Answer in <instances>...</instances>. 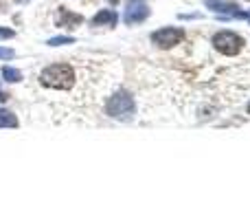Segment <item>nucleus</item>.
<instances>
[{"instance_id":"9d476101","label":"nucleus","mask_w":250,"mask_h":220,"mask_svg":"<svg viewBox=\"0 0 250 220\" xmlns=\"http://www.w3.org/2000/svg\"><path fill=\"white\" fill-rule=\"evenodd\" d=\"M0 128H18V119L11 110L0 108Z\"/></svg>"},{"instance_id":"7ed1b4c3","label":"nucleus","mask_w":250,"mask_h":220,"mask_svg":"<svg viewBox=\"0 0 250 220\" xmlns=\"http://www.w3.org/2000/svg\"><path fill=\"white\" fill-rule=\"evenodd\" d=\"M213 47L222 53V55H237L244 49V38L237 35L235 31H217L213 35Z\"/></svg>"},{"instance_id":"1a4fd4ad","label":"nucleus","mask_w":250,"mask_h":220,"mask_svg":"<svg viewBox=\"0 0 250 220\" xmlns=\"http://www.w3.org/2000/svg\"><path fill=\"white\" fill-rule=\"evenodd\" d=\"M0 75H2V79H4V82H9V84H18V82H22V71L13 69V66H2Z\"/></svg>"},{"instance_id":"2eb2a0df","label":"nucleus","mask_w":250,"mask_h":220,"mask_svg":"<svg viewBox=\"0 0 250 220\" xmlns=\"http://www.w3.org/2000/svg\"><path fill=\"white\" fill-rule=\"evenodd\" d=\"M108 2H110V4H119V0H108Z\"/></svg>"},{"instance_id":"0eeeda50","label":"nucleus","mask_w":250,"mask_h":220,"mask_svg":"<svg viewBox=\"0 0 250 220\" xmlns=\"http://www.w3.org/2000/svg\"><path fill=\"white\" fill-rule=\"evenodd\" d=\"M55 22H57V26H64V29H79V24L83 22V16L73 13V11H68L66 7H62L60 11H57V16H55Z\"/></svg>"},{"instance_id":"39448f33","label":"nucleus","mask_w":250,"mask_h":220,"mask_svg":"<svg viewBox=\"0 0 250 220\" xmlns=\"http://www.w3.org/2000/svg\"><path fill=\"white\" fill-rule=\"evenodd\" d=\"M151 9L147 4V0H125V13H123V22L129 26L141 24L149 18Z\"/></svg>"},{"instance_id":"ddd939ff","label":"nucleus","mask_w":250,"mask_h":220,"mask_svg":"<svg viewBox=\"0 0 250 220\" xmlns=\"http://www.w3.org/2000/svg\"><path fill=\"white\" fill-rule=\"evenodd\" d=\"M13 35H16L13 29H9V26H0V40H9V38H13Z\"/></svg>"},{"instance_id":"f3484780","label":"nucleus","mask_w":250,"mask_h":220,"mask_svg":"<svg viewBox=\"0 0 250 220\" xmlns=\"http://www.w3.org/2000/svg\"><path fill=\"white\" fill-rule=\"evenodd\" d=\"M246 110H248V115H250V104H248V108H246Z\"/></svg>"},{"instance_id":"f8f14e48","label":"nucleus","mask_w":250,"mask_h":220,"mask_svg":"<svg viewBox=\"0 0 250 220\" xmlns=\"http://www.w3.org/2000/svg\"><path fill=\"white\" fill-rule=\"evenodd\" d=\"M16 57V51L9 47H0V60H13Z\"/></svg>"},{"instance_id":"20e7f679","label":"nucleus","mask_w":250,"mask_h":220,"mask_svg":"<svg viewBox=\"0 0 250 220\" xmlns=\"http://www.w3.org/2000/svg\"><path fill=\"white\" fill-rule=\"evenodd\" d=\"M182 40H185V29L180 26H163L151 33V44H156L158 49H173Z\"/></svg>"},{"instance_id":"f257e3e1","label":"nucleus","mask_w":250,"mask_h":220,"mask_svg":"<svg viewBox=\"0 0 250 220\" xmlns=\"http://www.w3.org/2000/svg\"><path fill=\"white\" fill-rule=\"evenodd\" d=\"M105 115L117 121H123V123H129L136 117V101L127 91H117L105 104Z\"/></svg>"},{"instance_id":"6e6552de","label":"nucleus","mask_w":250,"mask_h":220,"mask_svg":"<svg viewBox=\"0 0 250 220\" xmlns=\"http://www.w3.org/2000/svg\"><path fill=\"white\" fill-rule=\"evenodd\" d=\"M117 22H119V13L114 9H101L90 20V24L92 26H117Z\"/></svg>"},{"instance_id":"423d86ee","label":"nucleus","mask_w":250,"mask_h":220,"mask_svg":"<svg viewBox=\"0 0 250 220\" xmlns=\"http://www.w3.org/2000/svg\"><path fill=\"white\" fill-rule=\"evenodd\" d=\"M207 9H211L213 13L226 20V18H239V20H246V11L239 9L237 2L233 0H207Z\"/></svg>"},{"instance_id":"a211bd4d","label":"nucleus","mask_w":250,"mask_h":220,"mask_svg":"<svg viewBox=\"0 0 250 220\" xmlns=\"http://www.w3.org/2000/svg\"><path fill=\"white\" fill-rule=\"evenodd\" d=\"M20 2H22V0H20Z\"/></svg>"},{"instance_id":"dca6fc26","label":"nucleus","mask_w":250,"mask_h":220,"mask_svg":"<svg viewBox=\"0 0 250 220\" xmlns=\"http://www.w3.org/2000/svg\"><path fill=\"white\" fill-rule=\"evenodd\" d=\"M246 20L250 22V11H246Z\"/></svg>"},{"instance_id":"9b49d317","label":"nucleus","mask_w":250,"mask_h":220,"mask_svg":"<svg viewBox=\"0 0 250 220\" xmlns=\"http://www.w3.org/2000/svg\"><path fill=\"white\" fill-rule=\"evenodd\" d=\"M48 47H64V44H75V38L73 35H57V38H51L48 40Z\"/></svg>"},{"instance_id":"4468645a","label":"nucleus","mask_w":250,"mask_h":220,"mask_svg":"<svg viewBox=\"0 0 250 220\" xmlns=\"http://www.w3.org/2000/svg\"><path fill=\"white\" fill-rule=\"evenodd\" d=\"M7 99H9V95L2 91V86H0V104H4V101H7Z\"/></svg>"},{"instance_id":"f03ea898","label":"nucleus","mask_w":250,"mask_h":220,"mask_svg":"<svg viewBox=\"0 0 250 220\" xmlns=\"http://www.w3.org/2000/svg\"><path fill=\"white\" fill-rule=\"evenodd\" d=\"M40 82L48 88L68 91L75 86V71L68 64H51L40 73Z\"/></svg>"}]
</instances>
